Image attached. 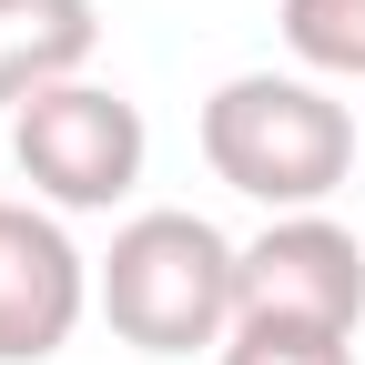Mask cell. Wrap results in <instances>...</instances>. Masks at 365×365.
<instances>
[{
    "label": "cell",
    "mask_w": 365,
    "mask_h": 365,
    "mask_svg": "<svg viewBox=\"0 0 365 365\" xmlns=\"http://www.w3.org/2000/svg\"><path fill=\"white\" fill-rule=\"evenodd\" d=\"M91 314L132 355H203L244 325V244H223V223L182 203L132 213L91 264Z\"/></svg>",
    "instance_id": "obj_1"
},
{
    "label": "cell",
    "mask_w": 365,
    "mask_h": 365,
    "mask_svg": "<svg viewBox=\"0 0 365 365\" xmlns=\"http://www.w3.org/2000/svg\"><path fill=\"white\" fill-rule=\"evenodd\" d=\"M203 163L264 213H325L355 182V112L314 71H234L203 102Z\"/></svg>",
    "instance_id": "obj_2"
},
{
    "label": "cell",
    "mask_w": 365,
    "mask_h": 365,
    "mask_svg": "<svg viewBox=\"0 0 365 365\" xmlns=\"http://www.w3.org/2000/svg\"><path fill=\"white\" fill-rule=\"evenodd\" d=\"M11 163L51 213H112L153 163L143 102H122L102 81H51L11 112Z\"/></svg>",
    "instance_id": "obj_3"
},
{
    "label": "cell",
    "mask_w": 365,
    "mask_h": 365,
    "mask_svg": "<svg viewBox=\"0 0 365 365\" xmlns=\"http://www.w3.org/2000/svg\"><path fill=\"white\" fill-rule=\"evenodd\" d=\"M244 314L254 325H325L355 335L365 325V244L335 213H274L244 244Z\"/></svg>",
    "instance_id": "obj_4"
},
{
    "label": "cell",
    "mask_w": 365,
    "mask_h": 365,
    "mask_svg": "<svg viewBox=\"0 0 365 365\" xmlns=\"http://www.w3.org/2000/svg\"><path fill=\"white\" fill-rule=\"evenodd\" d=\"M91 314V254L51 203H0V365H51Z\"/></svg>",
    "instance_id": "obj_5"
},
{
    "label": "cell",
    "mask_w": 365,
    "mask_h": 365,
    "mask_svg": "<svg viewBox=\"0 0 365 365\" xmlns=\"http://www.w3.org/2000/svg\"><path fill=\"white\" fill-rule=\"evenodd\" d=\"M91 51H102L91 0H0V112H21L51 81H81Z\"/></svg>",
    "instance_id": "obj_6"
},
{
    "label": "cell",
    "mask_w": 365,
    "mask_h": 365,
    "mask_svg": "<svg viewBox=\"0 0 365 365\" xmlns=\"http://www.w3.org/2000/svg\"><path fill=\"white\" fill-rule=\"evenodd\" d=\"M284 51L314 81H365V0H284Z\"/></svg>",
    "instance_id": "obj_7"
},
{
    "label": "cell",
    "mask_w": 365,
    "mask_h": 365,
    "mask_svg": "<svg viewBox=\"0 0 365 365\" xmlns=\"http://www.w3.org/2000/svg\"><path fill=\"white\" fill-rule=\"evenodd\" d=\"M213 365H355V335H325V325H244L213 345Z\"/></svg>",
    "instance_id": "obj_8"
}]
</instances>
